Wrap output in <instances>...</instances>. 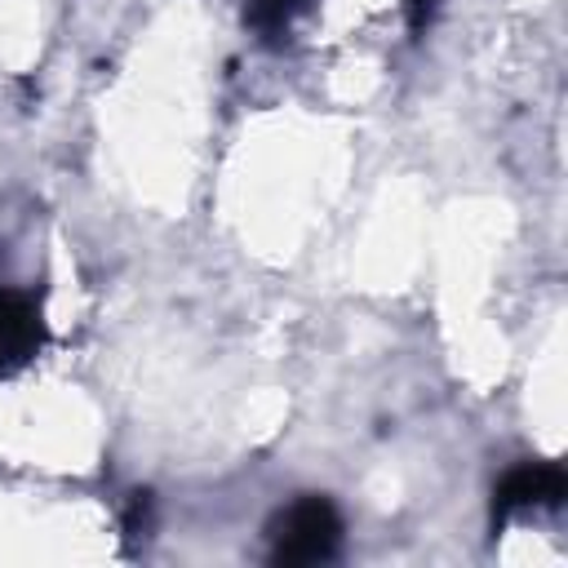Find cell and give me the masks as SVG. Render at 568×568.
I'll list each match as a JSON object with an SVG mask.
<instances>
[{
  "instance_id": "obj_1",
  "label": "cell",
  "mask_w": 568,
  "mask_h": 568,
  "mask_svg": "<svg viewBox=\"0 0 568 568\" xmlns=\"http://www.w3.org/2000/svg\"><path fill=\"white\" fill-rule=\"evenodd\" d=\"M342 510L324 493H302L266 524V559L275 568H311L328 564L342 550Z\"/></svg>"
},
{
  "instance_id": "obj_2",
  "label": "cell",
  "mask_w": 568,
  "mask_h": 568,
  "mask_svg": "<svg viewBox=\"0 0 568 568\" xmlns=\"http://www.w3.org/2000/svg\"><path fill=\"white\" fill-rule=\"evenodd\" d=\"M568 497V475L559 462H519L493 488V532L528 506H559Z\"/></svg>"
},
{
  "instance_id": "obj_3",
  "label": "cell",
  "mask_w": 568,
  "mask_h": 568,
  "mask_svg": "<svg viewBox=\"0 0 568 568\" xmlns=\"http://www.w3.org/2000/svg\"><path fill=\"white\" fill-rule=\"evenodd\" d=\"M44 346V320L36 297L18 288H0V377L27 368Z\"/></svg>"
},
{
  "instance_id": "obj_4",
  "label": "cell",
  "mask_w": 568,
  "mask_h": 568,
  "mask_svg": "<svg viewBox=\"0 0 568 568\" xmlns=\"http://www.w3.org/2000/svg\"><path fill=\"white\" fill-rule=\"evenodd\" d=\"M311 0H244V22L262 44H284Z\"/></svg>"
},
{
  "instance_id": "obj_5",
  "label": "cell",
  "mask_w": 568,
  "mask_h": 568,
  "mask_svg": "<svg viewBox=\"0 0 568 568\" xmlns=\"http://www.w3.org/2000/svg\"><path fill=\"white\" fill-rule=\"evenodd\" d=\"M124 528H129V541H133V537H142V541H146V528H151V493H133Z\"/></svg>"
},
{
  "instance_id": "obj_6",
  "label": "cell",
  "mask_w": 568,
  "mask_h": 568,
  "mask_svg": "<svg viewBox=\"0 0 568 568\" xmlns=\"http://www.w3.org/2000/svg\"><path fill=\"white\" fill-rule=\"evenodd\" d=\"M435 9H439V0H404V13H408V31H413V36H422V31L430 27Z\"/></svg>"
}]
</instances>
